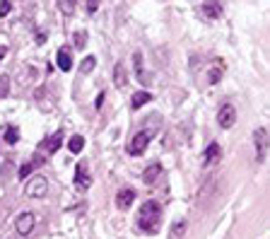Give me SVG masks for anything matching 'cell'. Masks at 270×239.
<instances>
[{
	"mask_svg": "<svg viewBox=\"0 0 270 239\" xmlns=\"http://www.w3.org/2000/svg\"><path fill=\"white\" fill-rule=\"evenodd\" d=\"M56 61H58V68H61V70H70V68H73V58L68 54V48H61V51H58Z\"/></svg>",
	"mask_w": 270,
	"mask_h": 239,
	"instance_id": "12",
	"label": "cell"
},
{
	"mask_svg": "<svg viewBox=\"0 0 270 239\" xmlns=\"http://www.w3.org/2000/svg\"><path fill=\"white\" fill-rule=\"evenodd\" d=\"M48 191V181L44 179V176H32L27 181V189H24V193H27L29 198H44Z\"/></svg>",
	"mask_w": 270,
	"mask_h": 239,
	"instance_id": "3",
	"label": "cell"
},
{
	"mask_svg": "<svg viewBox=\"0 0 270 239\" xmlns=\"http://www.w3.org/2000/svg\"><path fill=\"white\" fill-rule=\"evenodd\" d=\"M94 63H97V61H94V56H87V58H84V61H82V65H80V73H82V75L92 73Z\"/></svg>",
	"mask_w": 270,
	"mask_h": 239,
	"instance_id": "20",
	"label": "cell"
},
{
	"mask_svg": "<svg viewBox=\"0 0 270 239\" xmlns=\"http://www.w3.org/2000/svg\"><path fill=\"white\" fill-rule=\"evenodd\" d=\"M147 101H152V94L142 90V92H135V94H133L131 107H133V109H140V107H142V104H147Z\"/></svg>",
	"mask_w": 270,
	"mask_h": 239,
	"instance_id": "15",
	"label": "cell"
},
{
	"mask_svg": "<svg viewBox=\"0 0 270 239\" xmlns=\"http://www.w3.org/2000/svg\"><path fill=\"white\" fill-rule=\"evenodd\" d=\"M75 186H77L80 191H87V189L92 186V174H89V169H87L84 162H80V165L75 167Z\"/></svg>",
	"mask_w": 270,
	"mask_h": 239,
	"instance_id": "7",
	"label": "cell"
},
{
	"mask_svg": "<svg viewBox=\"0 0 270 239\" xmlns=\"http://www.w3.org/2000/svg\"><path fill=\"white\" fill-rule=\"evenodd\" d=\"M5 51H8V48H5V46H0V61L5 58Z\"/></svg>",
	"mask_w": 270,
	"mask_h": 239,
	"instance_id": "27",
	"label": "cell"
},
{
	"mask_svg": "<svg viewBox=\"0 0 270 239\" xmlns=\"http://www.w3.org/2000/svg\"><path fill=\"white\" fill-rule=\"evenodd\" d=\"M19 140V130L15 128V126H8V130H5V143H10V145H15Z\"/></svg>",
	"mask_w": 270,
	"mask_h": 239,
	"instance_id": "19",
	"label": "cell"
},
{
	"mask_svg": "<svg viewBox=\"0 0 270 239\" xmlns=\"http://www.w3.org/2000/svg\"><path fill=\"white\" fill-rule=\"evenodd\" d=\"M82 44H84V34L80 32V34H77V46H82Z\"/></svg>",
	"mask_w": 270,
	"mask_h": 239,
	"instance_id": "26",
	"label": "cell"
},
{
	"mask_svg": "<svg viewBox=\"0 0 270 239\" xmlns=\"http://www.w3.org/2000/svg\"><path fill=\"white\" fill-rule=\"evenodd\" d=\"M203 10H205V15H207V17H213V19L222 15V5H220V3H205Z\"/></svg>",
	"mask_w": 270,
	"mask_h": 239,
	"instance_id": "18",
	"label": "cell"
},
{
	"mask_svg": "<svg viewBox=\"0 0 270 239\" xmlns=\"http://www.w3.org/2000/svg\"><path fill=\"white\" fill-rule=\"evenodd\" d=\"M159 220H162V205L155 201H147L138 213V227L147 234H155L159 230Z\"/></svg>",
	"mask_w": 270,
	"mask_h": 239,
	"instance_id": "1",
	"label": "cell"
},
{
	"mask_svg": "<svg viewBox=\"0 0 270 239\" xmlns=\"http://www.w3.org/2000/svg\"><path fill=\"white\" fill-rule=\"evenodd\" d=\"M8 92H10V77L8 75H3V77H0V99L8 97Z\"/></svg>",
	"mask_w": 270,
	"mask_h": 239,
	"instance_id": "21",
	"label": "cell"
},
{
	"mask_svg": "<svg viewBox=\"0 0 270 239\" xmlns=\"http://www.w3.org/2000/svg\"><path fill=\"white\" fill-rule=\"evenodd\" d=\"M147 145H149V133L147 130H140V133H135L131 138V143H128V155L140 157L147 150Z\"/></svg>",
	"mask_w": 270,
	"mask_h": 239,
	"instance_id": "5",
	"label": "cell"
},
{
	"mask_svg": "<svg viewBox=\"0 0 270 239\" xmlns=\"http://www.w3.org/2000/svg\"><path fill=\"white\" fill-rule=\"evenodd\" d=\"M113 83H116V87H126V83H128V73H126L123 63L116 65V70H113Z\"/></svg>",
	"mask_w": 270,
	"mask_h": 239,
	"instance_id": "14",
	"label": "cell"
},
{
	"mask_svg": "<svg viewBox=\"0 0 270 239\" xmlns=\"http://www.w3.org/2000/svg\"><path fill=\"white\" fill-rule=\"evenodd\" d=\"M34 225H37V218H34V213H22L15 222V230H17L19 237H29L32 232H34Z\"/></svg>",
	"mask_w": 270,
	"mask_h": 239,
	"instance_id": "6",
	"label": "cell"
},
{
	"mask_svg": "<svg viewBox=\"0 0 270 239\" xmlns=\"http://www.w3.org/2000/svg\"><path fill=\"white\" fill-rule=\"evenodd\" d=\"M82 147H84V138H82V136H73V138L68 140V150H70L73 155L82 152Z\"/></svg>",
	"mask_w": 270,
	"mask_h": 239,
	"instance_id": "17",
	"label": "cell"
},
{
	"mask_svg": "<svg viewBox=\"0 0 270 239\" xmlns=\"http://www.w3.org/2000/svg\"><path fill=\"white\" fill-rule=\"evenodd\" d=\"M253 145H256V162L263 165L265 162V150H268V130L265 128L253 130Z\"/></svg>",
	"mask_w": 270,
	"mask_h": 239,
	"instance_id": "4",
	"label": "cell"
},
{
	"mask_svg": "<svg viewBox=\"0 0 270 239\" xmlns=\"http://www.w3.org/2000/svg\"><path fill=\"white\" fill-rule=\"evenodd\" d=\"M135 201V191L133 189H121V191L116 193V205L121 208V210H128Z\"/></svg>",
	"mask_w": 270,
	"mask_h": 239,
	"instance_id": "9",
	"label": "cell"
},
{
	"mask_svg": "<svg viewBox=\"0 0 270 239\" xmlns=\"http://www.w3.org/2000/svg\"><path fill=\"white\" fill-rule=\"evenodd\" d=\"M217 123H220L222 128H232L234 123H236V109H234L232 104L220 107V111H217Z\"/></svg>",
	"mask_w": 270,
	"mask_h": 239,
	"instance_id": "8",
	"label": "cell"
},
{
	"mask_svg": "<svg viewBox=\"0 0 270 239\" xmlns=\"http://www.w3.org/2000/svg\"><path fill=\"white\" fill-rule=\"evenodd\" d=\"M159 174H162V165H159V162H155V165H149L147 169H145L142 179H145V184H152V181H155Z\"/></svg>",
	"mask_w": 270,
	"mask_h": 239,
	"instance_id": "13",
	"label": "cell"
},
{
	"mask_svg": "<svg viewBox=\"0 0 270 239\" xmlns=\"http://www.w3.org/2000/svg\"><path fill=\"white\" fill-rule=\"evenodd\" d=\"M10 10H12V5H10L8 0H5V3H0V17H5V15H8Z\"/></svg>",
	"mask_w": 270,
	"mask_h": 239,
	"instance_id": "23",
	"label": "cell"
},
{
	"mask_svg": "<svg viewBox=\"0 0 270 239\" xmlns=\"http://www.w3.org/2000/svg\"><path fill=\"white\" fill-rule=\"evenodd\" d=\"M29 172H32V162H27V165H22V169H19V176L24 179V176H29Z\"/></svg>",
	"mask_w": 270,
	"mask_h": 239,
	"instance_id": "24",
	"label": "cell"
},
{
	"mask_svg": "<svg viewBox=\"0 0 270 239\" xmlns=\"http://www.w3.org/2000/svg\"><path fill=\"white\" fill-rule=\"evenodd\" d=\"M222 73H224V63H222V61H215V63L210 65V73H207V83H210V85L220 83Z\"/></svg>",
	"mask_w": 270,
	"mask_h": 239,
	"instance_id": "11",
	"label": "cell"
},
{
	"mask_svg": "<svg viewBox=\"0 0 270 239\" xmlns=\"http://www.w3.org/2000/svg\"><path fill=\"white\" fill-rule=\"evenodd\" d=\"M217 157H220V145H217V143H210L207 150H205V165H213Z\"/></svg>",
	"mask_w": 270,
	"mask_h": 239,
	"instance_id": "16",
	"label": "cell"
},
{
	"mask_svg": "<svg viewBox=\"0 0 270 239\" xmlns=\"http://www.w3.org/2000/svg\"><path fill=\"white\" fill-rule=\"evenodd\" d=\"M184 232H186V222L181 220V222H176V227H174V232H171V239H181Z\"/></svg>",
	"mask_w": 270,
	"mask_h": 239,
	"instance_id": "22",
	"label": "cell"
},
{
	"mask_svg": "<svg viewBox=\"0 0 270 239\" xmlns=\"http://www.w3.org/2000/svg\"><path fill=\"white\" fill-rule=\"evenodd\" d=\"M133 61H135V75H138V80L142 85H149L152 83V77L145 73V68H142V54H135L133 56Z\"/></svg>",
	"mask_w": 270,
	"mask_h": 239,
	"instance_id": "10",
	"label": "cell"
},
{
	"mask_svg": "<svg viewBox=\"0 0 270 239\" xmlns=\"http://www.w3.org/2000/svg\"><path fill=\"white\" fill-rule=\"evenodd\" d=\"M58 147H61V133H56V136H51V138H46L41 145H39L37 155H34V162H32V167L34 165H41V162H46L48 157L56 152Z\"/></svg>",
	"mask_w": 270,
	"mask_h": 239,
	"instance_id": "2",
	"label": "cell"
},
{
	"mask_svg": "<svg viewBox=\"0 0 270 239\" xmlns=\"http://www.w3.org/2000/svg\"><path fill=\"white\" fill-rule=\"evenodd\" d=\"M97 8H99V3H87V10H89V12H94Z\"/></svg>",
	"mask_w": 270,
	"mask_h": 239,
	"instance_id": "25",
	"label": "cell"
}]
</instances>
